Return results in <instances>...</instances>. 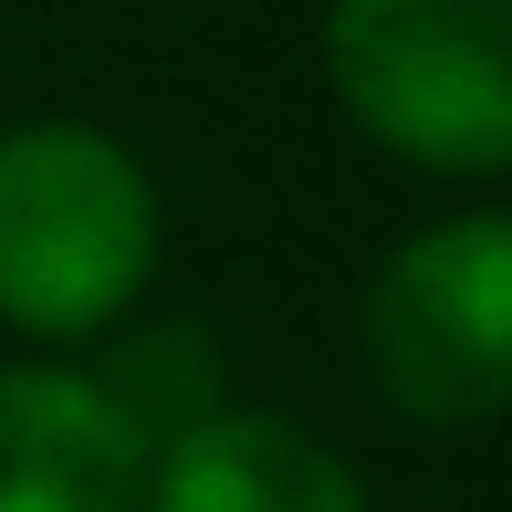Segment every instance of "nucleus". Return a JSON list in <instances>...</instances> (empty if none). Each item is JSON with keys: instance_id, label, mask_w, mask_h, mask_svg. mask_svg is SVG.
<instances>
[{"instance_id": "7ed1b4c3", "label": "nucleus", "mask_w": 512, "mask_h": 512, "mask_svg": "<svg viewBox=\"0 0 512 512\" xmlns=\"http://www.w3.org/2000/svg\"><path fill=\"white\" fill-rule=\"evenodd\" d=\"M324 84L398 168H512V0H324Z\"/></svg>"}, {"instance_id": "39448f33", "label": "nucleus", "mask_w": 512, "mask_h": 512, "mask_svg": "<svg viewBox=\"0 0 512 512\" xmlns=\"http://www.w3.org/2000/svg\"><path fill=\"white\" fill-rule=\"evenodd\" d=\"M136 512H377L356 460L272 408H199L147 450Z\"/></svg>"}, {"instance_id": "f03ea898", "label": "nucleus", "mask_w": 512, "mask_h": 512, "mask_svg": "<svg viewBox=\"0 0 512 512\" xmlns=\"http://www.w3.org/2000/svg\"><path fill=\"white\" fill-rule=\"evenodd\" d=\"M356 356L398 429L471 439L512 418V209H460L408 230L366 272Z\"/></svg>"}, {"instance_id": "f257e3e1", "label": "nucleus", "mask_w": 512, "mask_h": 512, "mask_svg": "<svg viewBox=\"0 0 512 512\" xmlns=\"http://www.w3.org/2000/svg\"><path fill=\"white\" fill-rule=\"evenodd\" d=\"M157 178L84 115L0 126V324L32 345L105 335L157 272Z\"/></svg>"}, {"instance_id": "20e7f679", "label": "nucleus", "mask_w": 512, "mask_h": 512, "mask_svg": "<svg viewBox=\"0 0 512 512\" xmlns=\"http://www.w3.org/2000/svg\"><path fill=\"white\" fill-rule=\"evenodd\" d=\"M147 429L84 366H0V512H136Z\"/></svg>"}]
</instances>
